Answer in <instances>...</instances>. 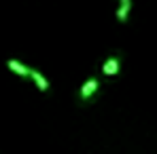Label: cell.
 <instances>
[{
    "mask_svg": "<svg viewBox=\"0 0 157 154\" xmlns=\"http://www.w3.org/2000/svg\"><path fill=\"white\" fill-rule=\"evenodd\" d=\"M130 11H132V0H119V6H117L115 17H117L121 23H125L128 17H130Z\"/></svg>",
    "mask_w": 157,
    "mask_h": 154,
    "instance_id": "cell-4",
    "label": "cell"
},
{
    "mask_svg": "<svg viewBox=\"0 0 157 154\" xmlns=\"http://www.w3.org/2000/svg\"><path fill=\"white\" fill-rule=\"evenodd\" d=\"M119 70H121V61H119L117 55L108 57L104 63H102V74H104V76H117Z\"/></svg>",
    "mask_w": 157,
    "mask_h": 154,
    "instance_id": "cell-2",
    "label": "cell"
},
{
    "mask_svg": "<svg viewBox=\"0 0 157 154\" xmlns=\"http://www.w3.org/2000/svg\"><path fill=\"white\" fill-rule=\"evenodd\" d=\"M28 76H30L32 80H34V84H36V89H38L40 93H45V91H49V80H47L45 76H43V74H40L38 70H34V68H30V74H28Z\"/></svg>",
    "mask_w": 157,
    "mask_h": 154,
    "instance_id": "cell-3",
    "label": "cell"
},
{
    "mask_svg": "<svg viewBox=\"0 0 157 154\" xmlns=\"http://www.w3.org/2000/svg\"><path fill=\"white\" fill-rule=\"evenodd\" d=\"M6 68H9L13 74H17V76H28V74H30V68H28L26 63L17 61V59H9V61H6Z\"/></svg>",
    "mask_w": 157,
    "mask_h": 154,
    "instance_id": "cell-5",
    "label": "cell"
},
{
    "mask_svg": "<svg viewBox=\"0 0 157 154\" xmlns=\"http://www.w3.org/2000/svg\"><path fill=\"white\" fill-rule=\"evenodd\" d=\"M98 87H100V82L96 80V78H89V80H85L83 82V87H81V91H78V97H81V102H87L96 91H98Z\"/></svg>",
    "mask_w": 157,
    "mask_h": 154,
    "instance_id": "cell-1",
    "label": "cell"
}]
</instances>
